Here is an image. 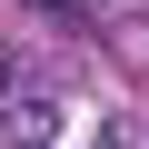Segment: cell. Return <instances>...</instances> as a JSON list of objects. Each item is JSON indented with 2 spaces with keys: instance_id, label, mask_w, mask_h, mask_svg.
Masks as SVG:
<instances>
[{
  "instance_id": "cell-1",
  "label": "cell",
  "mask_w": 149,
  "mask_h": 149,
  "mask_svg": "<svg viewBox=\"0 0 149 149\" xmlns=\"http://www.w3.org/2000/svg\"><path fill=\"white\" fill-rule=\"evenodd\" d=\"M30 10H50V20H70V10H80V0H30Z\"/></svg>"
}]
</instances>
